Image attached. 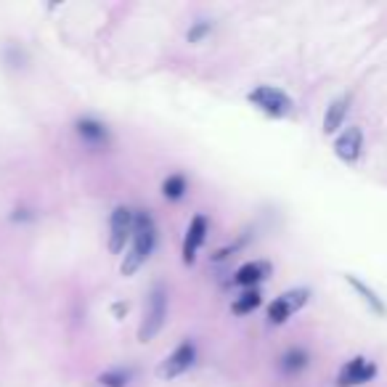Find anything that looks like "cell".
<instances>
[{
  "instance_id": "cell-11",
  "label": "cell",
  "mask_w": 387,
  "mask_h": 387,
  "mask_svg": "<svg viewBox=\"0 0 387 387\" xmlns=\"http://www.w3.org/2000/svg\"><path fill=\"white\" fill-rule=\"evenodd\" d=\"M75 128H78V135L88 146H106L109 144V130H106V125H101V122L93 120V117H82V120H78Z\"/></svg>"
},
{
  "instance_id": "cell-16",
  "label": "cell",
  "mask_w": 387,
  "mask_h": 387,
  "mask_svg": "<svg viewBox=\"0 0 387 387\" xmlns=\"http://www.w3.org/2000/svg\"><path fill=\"white\" fill-rule=\"evenodd\" d=\"M305 366H308V353H305V350H300V348L287 350L284 358H281V369H284L287 374H297V371H302Z\"/></svg>"
},
{
  "instance_id": "cell-2",
  "label": "cell",
  "mask_w": 387,
  "mask_h": 387,
  "mask_svg": "<svg viewBox=\"0 0 387 387\" xmlns=\"http://www.w3.org/2000/svg\"><path fill=\"white\" fill-rule=\"evenodd\" d=\"M167 319V292L162 287H154L149 295L144 310V321H141V329H138V340L141 343H152L156 334L162 332Z\"/></svg>"
},
{
  "instance_id": "cell-18",
  "label": "cell",
  "mask_w": 387,
  "mask_h": 387,
  "mask_svg": "<svg viewBox=\"0 0 387 387\" xmlns=\"http://www.w3.org/2000/svg\"><path fill=\"white\" fill-rule=\"evenodd\" d=\"M212 32V24L210 22H194L191 24V30L186 32V40L188 43H202L207 35Z\"/></svg>"
},
{
  "instance_id": "cell-10",
  "label": "cell",
  "mask_w": 387,
  "mask_h": 387,
  "mask_svg": "<svg viewBox=\"0 0 387 387\" xmlns=\"http://www.w3.org/2000/svg\"><path fill=\"white\" fill-rule=\"evenodd\" d=\"M268 276H271V263H266V260H252V263H244V266L233 274V284H236V287L257 289V284L266 281Z\"/></svg>"
},
{
  "instance_id": "cell-5",
  "label": "cell",
  "mask_w": 387,
  "mask_h": 387,
  "mask_svg": "<svg viewBox=\"0 0 387 387\" xmlns=\"http://www.w3.org/2000/svg\"><path fill=\"white\" fill-rule=\"evenodd\" d=\"M308 297H310L308 289H289L284 295H278V297L268 305V321L276 324V326L278 324H287V321L308 302Z\"/></svg>"
},
{
  "instance_id": "cell-17",
  "label": "cell",
  "mask_w": 387,
  "mask_h": 387,
  "mask_svg": "<svg viewBox=\"0 0 387 387\" xmlns=\"http://www.w3.org/2000/svg\"><path fill=\"white\" fill-rule=\"evenodd\" d=\"M128 379H130V374H128V371H122V369L104 371V374L99 376V382L104 387H128Z\"/></svg>"
},
{
  "instance_id": "cell-12",
  "label": "cell",
  "mask_w": 387,
  "mask_h": 387,
  "mask_svg": "<svg viewBox=\"0 0 387 387\" xmlns=\"http://www.w3.org/2000/svg\"><path fill=\"white\" fill-rule=\"evenodd\" d=\"M348 109H350V99L343 96V99L332 101L326 106V114H324V133L326 135H334L340 128H343L345 117H348Z\"/></svg>"
},
{
  "instance_id": "cell-3",
  "label": "cell",
  "mask_w": 387,
  "mask_h": 387,
  "mask_svg": "<svg viewBox=\"0 0 387 387\" xmlns=\"http://www.w3.org/2000/svg\"><path fill=\"white\" fill-rule=\"evenodd\" d=\"M247 99H250L252 106H257L263 114L274 117V120H281V117L292 114V109H295V104H292V99H289L287 93L274 88V85H260V88H254Z\"/></svg>"
},
{
  "instance_id": "cell-9",
  "label": "cell",
  "mask_w": 387,
  "mask_h": 387,
  "mask_svg": "<svg viewBox=\"0 0 387 387\" xmlns=\"http://www.w3.org/2000/svg\"><path fill=\"white\" fill-rule=\"evenodd\" d=\"M204 239H207V218L204 215H194V221L188 223L186 239H183V263L186 266H194L197 252L204 244Z\"/></svg>"
},
{
  "instance_id": "cell-14",
  "label": "cell",
  "mask_w": 387,
  "mask_h": 387,
  "mask_svg": "<svg viewBox=\"0 0 387 387\" xmlns=\"http://www.w3.org/2000/svg\"><path fill=\"white\" fill-rule=\"evenodd\" d=\"M345 278H348V284H350V287H353L355 292H358L361 297H364V302H366V305H369V308L374 310V313H379V316H385V313H387L385 302H382V300L376 297L374 292H371V289L366 287L364 281H358V278H355V276H345Z\"/></svg>"
},
{
  "instance_id": "cell-19",
  "label": "cell",
  "mask_w": 387,
  "mask_h": 387,
  "mask_svg": "<svg viewBox=\"0 0 387 387\" xmlns=\"http://www.w3.org/2000/svg\"><path fill=\"white\" fill-rule=\"evenodd\" d=\"M125 313H128V305H125V302H117V305H114V316L120 319V316H125Z\"/></svg>"
},
{
  "instance_id": "cell-8",
  "label": "cell",
  "mask_w": 387,
  "mask_h": 387,
  "mask_svg": "<svg viewBox=\"0 0 387 387\" xmlns=\"http://www.w3.org/2000/svg\"><path fill=\"white\" fill-rule=\"evenodd\" d=\"M361 152H364V130L353 125V128H348L343 133L337 135V141H334V154L340 156L343 162L348 165H353L361 159Z\"/></svg>"
},
{
  "instance_id": "cell-7",
  "label": "cell",
  "mask_w": 387,
  "mask_h": 387,
  "mask_svg": "<svg viewBox=\"0 0 387 387\" xmlns=\"http://www.w3.org/2000/svg\"><path fill=\"white\" fill-rule=\"evenodd\" d=\"M374 376H376L374 361L358 355V358L348 361V364L340 369V374H337V387H361V385H366V382H371Z\"/></svg>"
},
{
  "instance_id": "cell-4",
  "label": "cell",
  "mask_w": 387,
  "mask_h": 387,
  "mask_svg": "<svg viewBox=\"0 0 387 387\" xmlns=\"http://www.w3.org/2000/svg\"><path fill=\"white\" fill-rule=\"evenodd\" d=\"M133 228H135V212L130 207L120 204L111 212L109 221V252L120 254L125 250V244L133 242Z\"/></svg>"
},
{
  "instance_id": "cell-1",
  "label": "cell",
  "mask_w": 387,
  "mask_h": 387,
  "mask_svg": "<svg viewBox=\"0 0 387 387\" xmlns=\"http://www.w3.org/2000/svg\"><path fill=\"white\" fill-rule=\"evenodd\" d=\"M156 247V223L154 218L149 215L146 210H138L135 212V228H133V244H130V250L125 254V260H122V276H133L138 268L144 266L146 260L152 257Z\"/></svg>"
},
{
  "instance_id": "cell-13",
  "label": "cell",
  "mask_w": 387,
  "mask_h": 387,
  "mask_svg": "<svg viewBox=\"0 0 387 387\" xmlns=\"http://www.w3.org/2000/svg\"><path fill=\"white\" fill-rule=\"evenodd\" d=\"M260 305H263V295H260V289H247V292H242L239 297L233 300L231 310L236 313V316H247V313L257 310Z\"/></svg>"
},
{
  "instance_id": "cell-15",
  "label": "cell",
  "mask_w": 387,
  "mask_h": 387,
  "mask_svg": "<svg viewBox=\"0 0 387 387\" xmlns=\"http://www.w3.org/2000/svg\"><path fill=\"white\" fill-rule=\"evenodd\" d=\"M188 191V183L186 178L180 176V173H176V176H167L165 183H162V194H165V199H183V194Z\"/></svg>"
},
{
  "instance_id": "cell-6",
  "label": "cell",
  "mask_w": 387,
  "mask_h": 387,
  "mask_svg": "<svg viewBox=\"0 0 387 387\" xmlns=\"http://www.w3.org/2000/svg\"><path fill=\"white\" fill-rule=\"evenodd\" d=\"M194 361H197V348H194L191 340H183V343L178 345L176 350L159 364L156 374L162 376V379H176V376L186 374L188 369L194 366Z\"/></svg>"
}]
</instances>
